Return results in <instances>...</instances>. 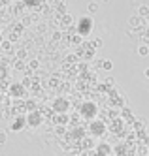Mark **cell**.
<instances>
[{
	"instance_id": "6da1fadb",
	"label": "cell",
	"mask_w": 149,
	"mask_h": 156,
	"mask_svg": "<svg viewBox=\"0 0 149 156\" xmlns=\"http://www.w3.org/2000/svg\"><path fill=\"white\" fill-rule=\"evenodd\" d=\"M91 30H93V19L91 17H81L79 19V34L87 36Z\"/></svg>"
},
{
	"instance_id": "7a4b0ae2",
	"label": "cell",
	"mask_w": 149,
	"mask_h": 156,
	"mask_svg": "<svg viewBox=\"0 0 149 156\" xmlns=\"http://www.w3.org/2000/svg\"><path fill=\"white\" fill-rule=\"evenodd\" d=\"M142 25H143V17L142 15H132L129 19V27H132V28H140Z\"/></svg>"
},
{
	"instance_id": "3957f363",
	"label": "cell",
	"mask_w": 149,
	"mask_h": 156,
	"mask_svg": "<svg viewBox=\"0 0 149 156\" xmlns=\"http://www.w3.org/2000/svg\"><path fill=\"white\" fill-rule=\"evenodd\" d=\"M138 55H140V57H147V55H149V45L142 43V45L138 47Z\"/></svg>"
},
{
	"instance_id": "277c9868",
	"label": "cell",
	"mask_w": 149,
	"mask_h": 156,
	"mask_svg": "<svg viewBox=\"0 0 149 156\" xmlns=\"http://www.w3.org/2000/svg\"><path fill=\"white\" fill-rule=\"evenodd\" d=\"M96 12H98V4H96V2H91V4H89V13L95 15Z\"/></svg>"
},
{
	"instance_id": "5b68a950",
	"label": "cell",
	"mask_w": 149,
	"mask_h": 156,
	"mask_svg": "<svg viewBox=\"0 0 149 156\" xmlns=\"http://www.w3.org/2000/svg\"><path fill=\"white\" fill-rule=\"evenodd\" d=\"M138 15H142V17L149 15V8H147V6H140V9H138Z\"/></svg>"
},
{
	"instance_id": "8992f818",
	"label": "cell",
	"mask_w": 149,
	"mask_h": 156,
	"mask_svg": "<svg viewBox=\"0 0 149 156\" xmlns=\"http://www.w3.org/2000/svg\"><path fill=\"white\" fill-rule=\"evenodd\" d=\"M102 68H104L106 72H110V70L113 68V64H111V60H102Z\"/></svg>"
},
{
	"instance_id": "52a82bcc",
	"label": "cell",
	"mask_w": 149,
	"mask_h": 156,
	"mask_svg": "<svg viewBox=\"0 0 149 156\" xmlns=\"http://www.w3.org/2000/svg\"><path fill=\"white\" fill-rule=\"evenodd\" d=\"M102 45H104V41H102L100 38H95V40H93V47H96V49H100Z\"/></svg>"
},
{
	"instance_id": "ba28073f",
	"label": "cell",
	"mask_w": 149,
	"mask_h": 156,
	"mask_svg": "<svg viewBox=\"0 0 149 156\" xmlns=\"http://www.w3.org/2000/svg\"><path fill=\"white\" fill-rule=\"evenodd\" d=\"M98 152H110V147H108V145H100V147H98Z\"/></svg>"
},
{
	"instance_id": "9c48e42d",
	"label": "cell",
	"mask_w": 149,
	"mask_h": 156,
	"mask_svg": "<svg viewBox=\"0 0 149 156\" xmlns=\"http://www.w3.org/2000/svg\"><path fill=\"white\" fill-rule=\"evenodd\" d=\"M143 73H145V77L149 79V68H145V72H143Z\"/></svg>"
},
{
	"instance_id": "30bf717a",
	"label": "cell",
	"mask_w": 149,
	"mask_h": 156,
	"mask_svg": "<svg viewBox=\"0 0 149 156\" xmlns=\"http://www.w3.org/2000/svg\"><path fill=\"white\" fill-rule=\"evenodd\" d=\"M100 2H102V4H108V2H111V0H100Z\"/></svg>"
}]
</instances>
